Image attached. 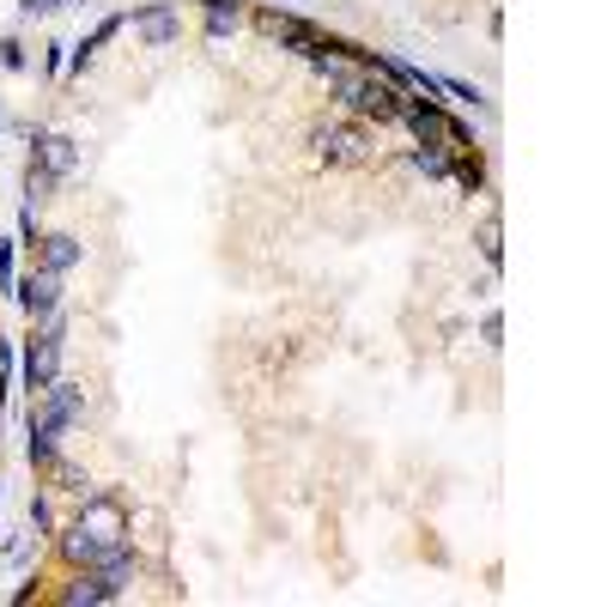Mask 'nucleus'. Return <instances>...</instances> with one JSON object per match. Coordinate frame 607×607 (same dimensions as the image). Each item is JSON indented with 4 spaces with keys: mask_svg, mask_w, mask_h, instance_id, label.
I'll return each mask as SVG.
<instances>
[{
    "mask_svg": "<svg viewBox=\"0 0 607 607\" xmlns=\"http://www.w3.org/2000/svg\"><path fill=\"white\" fill-rule=\"evenodd\" d=\"M310 159L322 171H353V164H370L377 159V128L358 116H322L310 122Z\"/></svg>",
    "mask_w": 607,
    "mask_h": 607,
    "instance_id": "nucleus-1",
    "label": "nucleus"
},
{
    "mask_svg": "<svg viewBox=\"0 0 607 607\" xmlns=\"http://www.w3.org/2000/svg\"><path fill=\"white\" fill-rule=\"evenodd\" d=\"M61 353H67V310H49L43 322H31V334L19 341V389L31 401L61 377Z\"/></svg>",
    "mask_w": 607,
    "mask_h": 607,
    "instance_id": "nucleus-2",
    "label": "nucleus"
},
{
    "mask_svg": "<svg viewBox=\"0 0 607 607\" xmlns=\"http://www.w3.org/2000/svg\"><path fill=\"white\" fill-rule=\"evenodd\" d=\"M396 122L413 134V140H432V146H444V152H468V146H480L474 128H468V122H456L444 110V98H401V116Z\"/></svg>",
    "mask_w": 607,
    "mask_h": 607,
    "instance_id": "nucleus-3",
    "label": "nucleus"
},
{
    "mask_svg": "<svg viewBox=\"0 0 607 607\" xmlns=\"http://www.w3.org/2000/svg\"><path fill=\"white\" fill-rule=\"evenodd\" d=\"M73 516H80L104 547L134 541V504H128V492H122V486H92L85 499H73Z\"/></svg>",
    "mask_w": 607,
    "mask_h": 607,
    "instance_id": "nucleus-4",
    "label": "nucleus"
},
{
    "mask_svg": "<svg viewBox=\"0 0 607 607\" xmlns=\"http://www.w3.org/2000/svg\"><path fill=\"white\" fill-rule=\"evenodd\" d=\"M255 31L262 37H274L279 49H291V55H322V25L317 19H304V13H291V7H255Z\"/></svg>",
    "mask_w": 607,
    "mask_h": 607,
    "instance_id": "nucleus-5",
    "label": "nucleus"
},
{
    "mask_svg": "<svg viewBox=\"0 0 607 607\" xmlns=\"http://www.w3.org/2000/svg\"><path fill=\"white\" fill-rule=\"evenodd\" d=\"M128 31L146 49H176V43H183V7H176V0H146V7L128 13Z\"/></svg>",
    "mask_w": 607,
    "mask_h": 607,
    "instance_id": "nucleus-6",
    "label": "nucleus"
},
{
    "mask_svg": "<svg viewBox=\"0 0 607 607\" xmlns=\"http://www.w3.org/2000/svg\"><path fill=\"white\" fill-rule=\"evenodd\" d=\"M31 164H43L55 183H67V176L80 171V140H73V134H55V128H37L31 134Z\"/></svg>",
    "mask_w": 607,
    "mask_h": 607,
    "instance_id": "nucleus-7",
    "label": "nucleus"
},
{
    "mask_svg": "<svg viewBox=\"0 0 607 607\" xmlns=\"http://www.w3.org/2000/svg\"><path fill=\"white\" fill-rule=\"evenodd\" d=\"M49 541H55V559H61V571H85V565H98V559H104V541H98V535L80 523V516H67V523L55 528Z\"/></svg>",
    "mask_w": 607,
    "mask_h": 607,
    "instance_id": "nucleus-8",
    "label": "nucleus"
},
{
    "mask_svg": "<svg viewBox=\"0 0 607 607\" xmlns=\"http://www.w3.org/2000/svg\"><path fill=\"white\" fill-rule=\"evenodd\" d=\"M13 298H19V310H25L31 322H43L49 310H61V274H49V267L31 262V274H19Z\"/></svg>",
    "mask_w": 607,
    "mask_h": 607,
    "instance_id": "nucleus-9",
    "label": "nucleus"
},
{
    "mask_svg": "<svg viewBox=\"0 0 607 607\" xmlns=\"http://www.w3.org/2000/svg\"><path fill=\"white\" fill-rule=\"evenodd\" d=\"M31 262H37V267H49V274H73V267H80L85 262V243L80 238H73V231H43V238H37V250H31Z\"/></svg>",
    "mask_w": 607,
    "mask_h": 607,
    "instance_id": "nucleus-10",
    "label": "nucleus"
},
{
    "mask_svg": "<svg viewBox=\"0 0 607 607\" xmlns=\"http://www.w3.org/2000/svg\"><path fill=\"white\" fill-rule=\"evenodd\" d=\"M43 486L55 492V499H85V492H92V474H85L80 462H73V456H67V449H55V462L43 468Z\"/></svg>",
    "mask_w": 607,
    "mask_h": 607,
    "instance_id": "nucleus-11",
    "label": "nucleus"
},
{
    "mask_svg": "<svg viewBox=\"0 0 607 607\" xmlns=\"http://www.w3.org/2000/svg\"><path fill=\"white\" fill-rule=\"evenodd\" d=\"M243 19H250L243 0H201V37H207V43H225Z\"/></svg>",
    "mask_w": 607,
    "mask_h": 607,
    "instance_id": "nucleus-12",
    "label": "nucleus"
},
{
    "mask_svg": "<svg viewBox=\"0 0 607 607\" xmlns=\"http://www.w3.org/2000/svg\"><path fill=\"white\" fill-rule=\"evenodd\" d=\"M49 602H61V607H104V602H110V589H104V577H98V571L85 565V571H67V583L49 595Z\"/></svg>",
    "mask_w": 607,
    "mask_h": 607,
    "instance_id": "nucleus-13",
    "label": "nucleus"
},
{
    "mask_svg": "<svg viewBox=\"0 0 607 607\" xmlns=\"http://www.w3.org/2000/svg\"><path fill=\"white\" fill-rule=\"evenodd\" d=\"M449 183L462 195H486V152L468 146V152H449Z\"/></svg>",
    "mask_w": 607,
    "mask_h": 607,
    "instance_id": "nucleus-14",
    "label": "nucleus"
},
{
    "mask_svg": "<svg viewBox=\"0 0 607 607\" xmlns=\"http://www.w3.org/2000/svg\"><path fill=\"white\" fill-rule=\"evenodd\" d=\"M408 164L420 176H432V183H449V152H444V146H432V140H413Z\"/></svg>",
    "mask_w": 607,
    "mask_h": 607,
    "instance_id": "nucleus-15",
    "label": "nucleus"
},
{
    "mask_svg": "<svg viewBox=\"0 0 607 607\" xmlns=\"http://www.w3.org/2000/svg\"><path fill=\"white\" fill-rule=\"evenodd\" d=\"M474 243H480V262H486L492 274H499V267H504V225H499V213H486V219H480Z\"/></svg>",
    "mask_w": 607,
    "mask_h": 607,
    "instance_id": "nucleus-16",
    "label": "nucleus"
},
{
    "mask_svg": "<svg viewBox=\"0 0 607 607\" xmlns=\"http://www.w3.org/2000/svg\"><path fill=\"white\" fill-rule=\"evenodd\" d=\"M55 528H61V516H55V492L37 480V499H31V535H37V541H49Z\"/></svg>",
    "mask_w": 607,
    "mask_h": 607,
    "instance_id": "nucleus-17",
    "label": "nucleus"
},
{
    "mask_svg": "<svg viewBox=\"0 0 607 607\" xmlns=\"http://www.w3.org/2000/svg\"><path fill=\"white\" fill-rule=\"evenodd\" d=\"M55 188H61V183H55V176L43 171V164H25V195H19V201H31V207H43V201H49Z\"/></svg>",
    "mask_w": 607,
    "mask_h": 607,
    "instance_id": "nucleus-18",
    "label": "nucleus"
},
{
    "mask_svg": "<svg viewBox=\"0 0 607 607\" xmlns=\"http://www.w3.org/2000/svg\"><path fill=\"white\" fill-rule=\"evenodd\" d=\"M25 67H31L25 37H13V31H7V37H0V73H25Z\"/></svg>",
    "mask_w": 607,
    "mask_h": 607,
    "instance_id": "nucleus-19",
    "label": "nucleus"
},
{
    "mask_svg": "<svg viewBox=\"0 0 607 607\" xmlns=\"http://www.w3.org/2000/svg\"><path fill=\"white\" fill-rule=\"evenodd\" d=\"M437 85H444V98L449 104H486V92H480V85H468V80H456V73H437Z\"/></svg>",
    "mask_w": 607,
    "mask_h": 607,
    "instance_id": "nucleus-20",
    "label": "nucleus"
},
{
    "mask_svg": "<svg viewBox=\"0 0 607 607\" xmlns=\"http://www.w3.org/2000/svg\"><path fill=\"white\" fill-rule=\"evenodd\" d=\"M37 238H43L37 207H31V201H19V250H37Z\"/></svg>",
    "mask_w": 607,
    "mask_h": 607,
    "instance_id": "nucleus-21",
    "label": "nucleus"
},
{
    "mask_svg": "<svg viewBox=\"0 0 607 607\" xmlns=\"http://www.w3.org/2000/svg\"><path fill=\"white\" fill-rule=\"evenodd\" d=\"M13 286H19V238H13V243H0V291L13 298Z\"/></svg>",
    "mask_w": 607,
    "mask_h": 607,
    "instance_id": "nucleus-22",
    "label": "nucleus"
},
{
    "mask_svg": "<svg viewBox=\"0 0 607 607\" xmlns=\"http://www.w3.org/2000/svg\"><path fill=\"white\" fill-rule=\"evenodd\" d=\"M61 7H80V0H19V19H55Z\"/></svg>",
    "mask_w": 607,
    "mask_h": 607,
    "instance_id": "nucleus-23",
    "label": "nucleus"
},
{
    "mask_svg": "<svg viewBox=\"0 0 607 607\" xmlns=\"http://www.w3.org/2000/svg\"><path fill=\"white\" fill-rule=\"evenodd\" d=\"M67 73V43H43V80H61Z\"/></svg>",
    "mask_w": 607,
    "mask_h": 607,
    "instance_id": "nucleus-24",
    "label": "nucleus"
},
{
    "mask_svg": "<svg viewBox=\"0 0 607 607\" xmlns=\"http://www.w3.org/2000/svg\"><path fill=\"white\" fill-rule=\"evenodd\" d=\"M480 341H486V346H504V317H499V310H486V322H480Z\"/></svg>",
    "mask_w": 607,
    "mask_h": 607,
    "instance_id": "nucleus-25",
    "label": "nucleus"
},
{
    "mask_svg": "<svg viewBox=\"0 0 607 607\" xmlns=\"http://www.w3.org/2000/svg\"><path fill=\"white\" fill-rule=\"evenodd\" d=\"M31 595H43V577H25V583H19V589H13V607H25Z\"/></svg>",
    "mask_w": 607,
    "mask_h": 607,
    "instance_id": "nucleus-26",
    "label": "nucleus"
},
{
    "mask_svg": "<svg viewBox=\"0 0 607 607\" xmlns=\"http://www.w3.org/2000/svg\"><path fill=\"white\" fill-rule=\"evenodd\" d=\"M267 7H286V0H267Z\"/></svg>",
    "mask_w": 607,
    "mask_h": 607,
    "instance_id": "nucleus-27",
    "label": "nucleus"
},
{
    "mask_svg": "<svg viewBox=\"0 0 607 607\" xmlns=\"http://www.w3.org/2000/svg\"><path fill=\"white\" fill-rule=\"evenodd\" d=\"M0 425H7V420H0Z\"/></svg>",
    "mask_w": 607,
    "mask_h": 607,
    "instance_id": "nucleus-28",
    "label": "nucleus"
}]
</instances>
